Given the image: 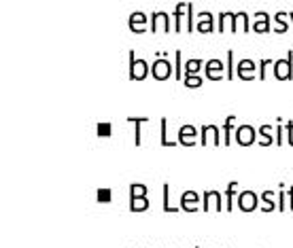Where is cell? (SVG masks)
Returning <instances> with one entry per match:
<instances>
[{
    "label": "cell",
    "instance_id": "4316f807",
    "mask_svg": "<svg viewBox=\"0 0 293 248\" xmlns=\"http://www.w3.org/2000/svg\"><path fill=\"white\" fill-rule=\"evenodd\" d=\"M96 136L98 138H111L113 136V123L109 121H102L96 126Z\"/></svg>",
    "mask_w": 293,
    "mask_h": 248
},
{
    "label": "cell",
    "instance_id": "6da1fadb",
    "mask_svg": "<svg viewBox=\"0 0 293 248\" xmlns=\"http://www.w3.org/2000/svg\"><path fill=\"white\" fill-rule=\"evenodd\" d=\"M149 64H147V60H140L136 58V51L134 49H130V81H145L147 74H149Z\"/></svg>",
    "mask_w": 293,
    "mask_h": 248
},
{
    "label": "cell",
    "instance_id": "d6986e66",
    "mask_svg": "<svg viewBox=\"0 0 293 248\" xmlns=\"http://www.w3.org/2000/svg\"><path fill=\"white\" fill-rule=\"evenodd\" d=\"M183 11H187V2H176V6H174V13H172V20H174V32L176 34H181V30H183V26H181V20H183Z\"/></svg>",
    "mask_w": 293,
    "mask_h": 248
},
{
    "label": "cell",
    "instance_id": "8992f818",
    "mask_svg": "<svg viewBox=\"0 0 293 248\" xmlns=\"http://www.w3.org/2000/svg\"><path fill=\"white\" fill-rule=\"evenodd\" d=\"M255 70H259L257 62L244 58V60L238 62V66H236V74H238V78H242V81H253V78H255Z\"/></svg>",
    "mask_w": 293,
    "mask_h": 248
},
{
    "label": "cell",
    "instance_id": "7c38bea8",
    "mask_svg": "<svg viewBox=\"0 0 293 248\" xmlns=\"http://www.w3.org/2000/svg\"><path fill=\"white\" fill-rule=\"evenodd\" d=\"M195 30L200 34H208L215 30V17H212L210 11H200L198 15V24H195Z\"/></svg>",
    "mask_w": 293,
    "mask_h": 248
},
{
    "label": "cell",
    "instance_id": "9a60e30c",
    "mask_svg": "<svg viewBox=\"0 0 293 248\" xmlns=\"http://www.w3.org/2000/svg\"><path fill=\"white\" fill-rule=\"evenodd\" d=\"M195 136H198V130H195L193 126H183L179 128V144L183 146H193L195 144Z\"/></svg>",
    "mask_w": 293,
    "mask_h": 248
},
{
    "label": "cell",
    "instance_id": "2e32d148",
    "mask_svg": "<svg viewBox=\"0 0 293 248\" xmlns=\"http://www.w3.org/2000/svg\"><path fill=\"white\" fill-rule=\"evenodd\" d=\"M255 24H253V32H272V26H270V20L272 17L265 13V11H257L255 15Z\"/></svg>",
    "mask_w": 293,
    "mask_h": 248
},
{
    "label": "cell",
    "instance_id": "7402d4cb",
    "mask_svg": "<svg viewBox=\"0 0 293 248\" xmlns=\"http://www.w3.org/2000/svg\"><path fill=\"white\" fill-rule=\"evenodd\" d=\"M236 187H238V182H236V180L227 182V187H225V210H227V212H232V210H234V196H236Z\"/></svg>",
    "mask_w": 293,
    "mask_h": 248
},
{
    "label": "cell",
    "instance_id": "d4e9b609",
    "mask_svg": "<svg viewBox=\"0 0 293 248\" xmlns=\"http://www.w3.org/2000/svg\"><path fill=\"white\" fill-rule=\"evenodd\" d=\"M183 85L189 87V90H198V87L204 85V78L200 74H185L183 76Z\"/></svg>",
    "mask_w": 293,
    "mask_h": 248
},
{
    "label": "cell",
    "instance_id": "ffe728a7",
    "mask_svg": "<svg viewBox=\"0 0 293 248\" xmlns=\"http://www.w3.org/2000/svg\"><path fill=\"white\" fill-rule=\"evenodd\" d=\"M204 62L202 58H193L185 62V74H200V70H204Z\"/></svg>",
    "mask_w": 293,
    "mask_h": 248
},
{
    "label": "cell",
    "instance_id": "ab89813d",
    "mask_svg": "<svg viewBox=\"0 0 293 248\" xmlns=\"http://www.w3.org/2000/svg\"><path fill=\"white\" fill-rule=\"evenodd\" d=\"M289 22H291V26H293V11H289Z\"/></svg>",
    "mask_w": 293,
    "mask_h": 248
},
{
    "label": "cell",
    "instance_id": "83f0119b",
    "mask_svg": "<svg viewBox=\"0 0 293 248\" xmlns=\"http://www.w3.org/2000/svg\"><path fill=\"white\" fill-rule=\"evenodd\" d=\"M162 187H164V204H162L164 212H176V210H181V208H176V206H172V204H170V184L164 182Z\"/></svg>",
    "mask_w": 293,
    "mask_h": 248
},
{
    "label": "cell",
    "instance_id": "5b68a950",
    "mask_svg": "<svg viewBox=\"0 0 293 248\" xmlns=\"http://www.w3.org/2000/svg\"><path fill=\"white\" fill-rule=\"evenodd\" d=\"M257 132L253 126H238L236 128V142L242 144V146H248V144H255L257 142Z\"/></svg>",
    "mask_w": 293,
    "mask_h": 248
},
{
    "label": "cell",
    "instance_id": "52a82bcc",
    "mask_svg": "<svg viewBox=\"0 0 293 248\" xmlns=\"http://www.w3.org/2000/svg\"><path fill=\"white\" fill-rule=\"evenodd\" d=\"M257 204H259V196H257L255 191H242L240 196H238V208H240L242 212H253V210H257L259 206H257Z\"/></svg>",
    "mask_w": 293,
    "mask_h": 248
},
{
    "label": "cell",
    "instance_id": "484cf974",
    "mask_svg": "<svg viewBox=\"0 0 293 248\" xmlns=\"http://www.w3.org/2000/svg\"><path fill=\"white\" fill-rule=\"evenodd\" d=\"M149 187H145L143 182H134L130 184V200H136V198H147Z\"/></svg>",
    "mask_w": 293,
    "mask_h": 248
},
{
    "label": "cell",
    "instance_id": "8d00e7d4",
    "mask_svg": "<svg viewBox=\"0 0 293 248\" xmlns=\"http://www.w3.org/2000/svg\"><path fill=\"white\" fill-rule=\"evenodd\" d=\"M278 210L285 212V182L278 184Z\"/></svg>",
    "mask_w": 293,
    "mask_h": 248
},
{
    "label": "cell",
    "instance_id": "cb8c5ba5",
    "mask_svg": "<svg viewBox=\"0 0 293 248\" xmlns=\"http://www.w3.org/2000/svg\"><path fill=\"white\" fill-rule=\"evenodd\" d=\"M234 121H236L234 114H227V117H225V123H223V144L225 146L232 144V128H234Z\"/></svg>",
    "mask_w": 293,
    "mask_h": 248
},
{
    "label": "cell",
    "instance_id": "3957f363",
    "mask_svg": "<svg viewBox=\"0 0 293 248\" xmlns=\"http://www.w3.org/2000/svg\"><path fill=\"white\" fill-rule=\"evenodd\" d=\"M151 74L155 81H166L174 74V66L168 62V58H155V62L151 64Z\"/></svg>",
    "mask_w": 293,
    "mask_h": 248
},
{
    "label": "cell",
    "instance_id": "30bf717a",
    "mask_svg": "<svg viewBox=\"0 0 293 248\" xmlns=\"http://www.w3.org/2000/svg\"><path fill=\"white\" fill-rule=\"evenodd\" d=\"M208 134H212V142H215V146L223 144V138H219V136H221V130H219L217 126H210V123H206V126L200 128V144H202V146L208 142V138H206Z\"/></svg>",
    "mask_w": 293,
    "mask_h": 248
},
{
    "label": "cell",
    "instance_id": "d6a6232c",
    "mask_svg": "<svg viewBox=\"0 0 293 248\" xmlns=\"http://www.w3.org/2000/svg\"><path fill=\"white\" fill-rule=\"evenodd\" d=\"M227 78L234 81V49H227Z\"/></svg>",
    "mask_w": 293,
    "mask_h": 248
},
{
    "label": "cell",
    "instance_id": "8fae6325",
    "mask_svg": "<svg viewBox=\"0 0 293 248\" xmlns=\"http://www.w3.org/2000/svg\"><path fill=\"white\" fill-rule=\"evenodd\" d=\"M147 22L149 20H147V15L143 11H134V13H130V17H128V28L134 34H143Z\"/></svg>",
    "mask_w": 293,
    "mask_h": 248
},
{
    "label": "cell",
    "instance_id": "74e56055",
    "mask_svg": "<svg viewBox=\"0 0 293 248\" xmlns=\"http://www.w3.org/2000/svg\"><path fill=\"white\" fill-rule=\"evenodd\" d=\"M287 140H289V144L293 146V121H287Z\"/></svg>",
    "mask_w": 293,
    "mask_h": 248
},
{
    "label": "cell",
    "instance_id": "f1b7e54d",
    "mask_svg": "<svg viewBox=\"0 0 293 248\" xmlns=\"http://www.w3.org/2000/svg\"><path fill=\"white\" fill-rule=\"evenodd\" d=\"M151 206L147 198H136V200H130V212H140V210H147Z\"/></svg>",
    "mask_w": 293,
    "mask_h": 248
},
{
    "label": "cell",
    "instance_id": "f35d334b",
    "mask_svg": "<svg viewBox=\"0 0 293 248\" xmlns=\"http://www.w3.org/2000/svg\"><path fill=\"white\" fill-rule=\"evenodd\" d=\"M287 196H289V208L293 210V187L287 189Z\"/></svg>",
    "mask_w": 293,
    "mask_h": 248
},
{
    "label": "cell",
    "instance_id": "5bb4252c",
    "mask_svg": "<svg viewBox=\"0 0 293 248\" xmlns=\"http://www.w3.org/2000/svg\"><path fill=\"white\" fill-rule=\"evenodd\" d=\"M215 198L217 200V210H225V202H223V196L215 189V191H202V210L208 212L210 208V200Z\"/></svg>",
    "mask_w": 293,
    "mask_h": 248
},
{
    "label": "cell",
    "instance_id": "e575fe53",
    "mask_svg": "<svg viewBox=\"0 0 293 248\" xmlns=\"http://www.w3.org/2000/svg\"><path fill=\"white\" fill-rule=\"evenodd\" d=\"M274 134H276V146H282V119L276 117V126H274Z\"/></svg>",
    "mask_w": 293,
    "mask_h": 248
},
{
    "label": "cell",
    "instance_id": "4fadbf2b",
    "mask_svg": "<svg viewBox=\"0 0 293 248\" xmlns=\"http://www.w3.org/2000/svg\"><path fill=\"white\" fill-rule=\"evenodd\" d=\"M181 210L185 212H195L200 208V196L195 191H185L183 196H181Z\"/></svg>",
    "mask_w": 293,
    "mask_h": 248
},
{
    "label": "cell",
    "instance_id": "f546056e",
    "mask_svg": "<svg viewBox=\"0 0 293 248\" xmlns=\"http://www.w3.org/2000/svg\"><path fill=\"white\" fill-rule=\"evenodd\" d=\"M159 128H162V140H159V144H162V146H174V144H179V140H168V138H166V130H168L166 117L159 121Z\"/></svg>",
    "mask_w": 293,
    "mask_h": 248
},
{
    "label": "cell",
    "instance_id": "60d3db41",
    "mask_svg": "<svg viewBox=\"0 0 293 248\" xmlns=\"http://www.w3.org/2000/svg\"><path fill=\"white\" fill-rule=\"evenodd\" d=\"M195 248H198V246H195Z\"/></svg>",
    "mask_w": 293,
    "mask_h": 248
},
{
    "label": "cell",
    "instance_id": "ac0fdd59",
    "mask_svg": "<svg viewBox=\"0 0 293 248\" xmlns=\"http://www.w3.org/2000/svg\"><path fill=\"white\" fill-rule=\"evenodd\" d=\"M272 126H268V123H263V126H259V136H263L259 140V146H270V144H276V136H272Z\"/></svg>",
    "mask_w": 293,
    "mask_h": 248
},
{
    "label": "cell",
    "instance_id": "1f68e13d",
    "mask_svg": "<svg viewBox=\"0 0 293 248\" xmlns=\"http://www.w3.org/2000/svg\"><path fill=\"white\" fill-rule=\"evenodd\" d=\"M274 62H276V60H270V58H263V60L257 62V66H259V74H257V76H259V81H265V68L274 66Z\"/></svg>",
    "mask_w": 293,
    "mask_h": 248
},
{
    "label": "cell",
    "instance_id": "e0dca14e",
    "mask_svg": "<svg viewBox=\"0 0 293 248\" xmlns=\"http://www.w3.org/2000/svg\"><path fill=\"white\" fill-rule=\"evenodd\" d=\"M126 121L134 126V144L140 146L143 144V123H147L149 119L147 117H128Z\"/></svg>",
    "mask_w": 293,
    "mask_h": 248
},
{
    "label": "cell",
    "instance_id": "7a4b0ae2",
    "mask_svg": "<svg viewBox=\"0 0 293 248\" xmlns=\"http://www.w3.org/2000/svg\"><path fill=\"white\" fill-rule=\"evenodd\" d=\"M274 76L278 81H293V51H287L285 60L274 62Z\"/></svg>",
    "mask_w": 293,
    "mask_h": 248
},
{
    "label": "cell",
    "instance_id": "603a6c76",
    "mask_svg": "<svg viewBox=\"0 0 293 248\" xmlns=\"http://www.w3.org/2000/svg\"><path fill=\"white\" fill-rule=\"evenodd\" d=\"M185 76V68H183V51L176 49L174 51V78L176 81H183Z\"/></svg>",
    "mask_w": 293,
    "mask_h": 248
},
{
    "label": "cell",
    "instance_id": "836d02e7",
    "mask_svg": "<svg viewBox=\"0 0 293 248\" xmlns=\"http://www.w3.org/2000/svg\"><path fill=\"white\" fill-rule=\"evenodd\" d=\"M195 30V15H193V2H187V32Z\"/></svg>",
    "mask_w": 293,
    "mask_h": 248
},
{
    "label": "cell",
    "instance_id": "44dd1931",
    "mask_svg": "<svg viewBox=\"0 0 293 248\" xmlns=\"http://www.w3.org/2000/svg\"><path fill=\"white\" fill-rule=\"evenodd\" d=\"M272 20L280 24V28L274 30V34H285V32L289 30V24H291V22H289V11H287V13H285V11H278L276 15L272 17Z\"/></svg>",
    "mask_w": 293,
    "mask_h": 248
},
{
    "label": "cell",
    "instance_id": "ba28073f",
    "mask_svg": "<svg viewBox=\"0 0 293 248\" xmlns=\"http://www.w3.org/2000/svg\"><path fill=\"white\" fill-rule=\"evenodd\" d=\"M223 70H227V66L217 58L206 60V64H204V72H206V78H210V81H219L223 76Z\"/></svg>",
    "mask_w": 293,
    "mask_h": 248
},
{
    "label": "cell",
    "instance_id": "9c48e42d",
    "mask_svg": "<svg viewBox=\"0 0 293 248\" xmlns=\"http://www.w3.org/2000/svg\"><path fill=\"white\" fill-rule=\"evenodd\" d=\"M170 20H172V15H168L166 11H153L151 13V32H157V28H159V24L164 26V32L168 34L170 32Z\"/></svg>",
    "mask_w": 293,
    "mask_h": 248
},
{
    "label": "cell",
    "instance_id": "4dcf8cb0",
    "mask_svg": "<svg viewBox=\"0 0 293 248\" xmlns=\"http://www.w3.org/2000/svg\"><path fill=\"white\" fill-rule=\"evenodd\" d=\"M96 200L100 202V204H111V200H113V191H111L109 187L98 189V191H96Z\"/></svg>",
    "mask_w": 293,
    "mask_h": 248
},
{
    "label": "cell",
    "instance_id": "277c9868",
    "mask_svg": "<svg viewBox=\"0 0 293 248\" xmlns=\"http://www.w3.org/2000/svg\"><path fill=\"white\" fill-rule=\"evenodd\" d=\"M227 22H229V30H232V34H236L238 32V24L242 22V32L244 34H248L251 32V17H248V13L246 11H238V13H234V11H227Z\"/></svg>",
    "mask_w": 293,
    "mask_h": 248
},
{
    "label": "cell",
    "instance_id": "d590c367",
    "mask_svg": "<svg viewBox=\"0 0 293 248\" xmlns=\"http://www.w3.org/2000/svg\"><path fill=\"white\" fill-rule=\"evenodd\" d=\"M225 24H227V11H221L217 15V30L219 32H225Z\"/></svg>",
    "mask_w": 293,
    "mask_h": 248
}]
</instances>
